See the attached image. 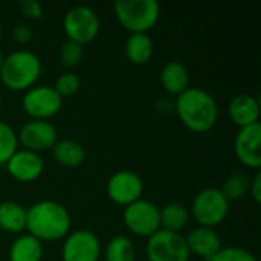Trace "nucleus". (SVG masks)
Segmentation results:
<instances>
[{"label":"nucleus","mask_w":261,"mask_h":261,"mask_svg":"<svg viewBox=\"0 0 261 261\" xmlns=\"http://www.w3.org/2000/svg\"><path fill=\"white\" fill-rule=\"evenodd\" d=\"M70 213L60 202L40 200L28 208L26 232L41 243L63 240L70 232Z\"/></svg>","instance_id":"obj_1"},{"label":"nucleus","mask_w":261,"mask_h":261,"mask_svg":"<svg viewBox=\"0 0 261 261\" xmlns=\"http://www.w3.org/2000/svg\"><path fill=\"white\" fill-rule=\"evenodd\" d=\"M174 112L184 127L193 133L210 132L219 119L216 98L200 87H188L184 93L176 96Z\"/></svg>","instance_id":"obj_2"},{"label":"nucleus","mask_w":261,"mask_h":261,"mask_svg":"<svg viewBox=\"0 0 261 261\" xmlns=\"http://www.w3.org/2000/svg\"><path fill=\"white\" fill-rule=\"evenodd\" d=\"M40 58L31 50H15L5 57L0 80L3 86L14 92H26L34 87L41 75Z\"/></svg>","instance_id":"obj_3"},{"label":"nucleus","mask_w":261,"mask_h":261,"mask_svg":"<svg viewBox=\"0 0 261 261\" xmlns=\"http://www.w3.org/2000/svg\"><path fill=\"white\" fill-rule=\"evenodd\" d=\"M113 11L119 24L130 34H148L161 17L156 0H116Z\"/></svg>","instance_id":"obj_4"},{"label":"nucleus","mask_w":261,"mask_h":261,"mask_svg":"<svg viewBox=\"0 0 261 261\" xmlns=\"http://www.w3.org/2000/svg\"><path fill=\"white\" fill-rule=\"evenodd\" d=\"M190 214L199 226L214 229L226 220L229 202L219 188H205L193 199Z\"/></svg>","instance_id":"obj_5"},{"label":"nucleus","mask_w":261,"mask_h":261,"mask_svg":"<svg viewBox=\"0 0 261 261\" xmlns=\"http://www.w3.org/2000/svg\"><path fill=\"white\" fill-rule=\"evenodd\" d=\"M63 29L69 41L81 46L92 43L101 29V21L95 9L80 5L70 8L63 18Z\"/></svg>","instance_id":"obj_6"},{"label":"nucleus","mask_w":261,"mask_h":261,"mask_svg":"<svg viewBox=\"0 0 261 261\" xmlns=\"http://www.w3.org/2000/svg\"><path fill=\"white\" fill-rule=\"evenodd\" d=\"M122 222L133 236L148 239L161 229L159 208L150 200L139 199L124 208Z\"/></svg>","instance_id":"obj_7"},{"label":"nucleus","mask_w":261,"mask_h":261,"mask_svg":"<svg viewBox=\"0 0 261 261\" xmlns=\"http://www.w3.org/2000/svg\"><path fill=\"white\" fill-rule=\"evenodd\" d=\"M145 257L148 261H190L185 237L177 232L159 229L147 239Z\"/></svg>","instance_id":"obj_8"},{"label":"nucleus","mask_w":261,"mask_h":261,"mask_svg":"<svg viewBox=\"0 0 261 261\" xmlns=\"http://www.w3.org/2000/svg\"><path fill=\"white\" fill-rule=\"evenodd\" d=\"M21 107L31 119L49 121L60 113L63 99L52 86H34L24 92Z\"/></svg>","instance_id":"obj_9"},{"label":"nucleus","mask_w":261,"mask_h":261,"mask_svg":"<svg viewBox=\"0 0 261 261\" xmlns=\"http://www.w3.org/2000/svg\"><path fill=\"white\" fill-rule=\"evenodd\" d=\"M63 240L61 261H99L102 248L98 236L93 231H70Z\"/></svg>","instance_id":"obj_10"},{"label":"nucleus","mask_w":261,"mask_h":261,"mask_svg":"<svg viewBox=\"0 0 261 261\" xmlns=\"http://www.w3.org/2000/svg\"><path fill=\"white\" fill-rule=\"evenodd\" d=\"M106 190L113 203L125 208L127 205L142 199L144 182L138 173L132 170H119L110 176Z\"/></svg>","instance_id":"obj_11"},{"label":"nucleus","mask_w":261,"mask_h":261,"mask_svg":"<svg viewBox=\"0 0 261 261\" xmlns=\"http://www.w3.org/2000/svg\"><path fill=\"white\" fill-rule=\"evenodd\" d=\"M17 138L18 145H21L23 150L40 154L43 151L52 150V147L58 141V132L55 125L49 121L31 119L20 128Z\"/></svg>","instance_id":"obj_12"},{"label":"nucleus","mask_w":261,"mask_h":261,"mask_svg":"<svg viewBox=\"0 0 261 261\" xmlns=\"http://www.w3.org/2000/svg\"><path fill=\"white\" fill-rule=\"evenodd\" d=\"M234 153L242 165L258 171L261 167V124L239 128L234 139Z\"/></svg>","instance_id":"obj_13"},{"label":"nucleus","mask_w":261,"mask_h":261,"mask_svg":"<svg viewBox=\"0 0 261 261\" xmlns=\"http://www.w3.org/2000/svg\"><path fill=\"white\" fill-rule=\"evenodd\" d=\"M8 174L21 184H31L41 177L44 171V162L40 154L18 148L11 159L5 164Z\"/></svg>","instance_id":"obj_14"},{"label":"nucleus","mask_w":261,"mask_h":261,"mask_svg":"<svg viewBox=\"0 0 261 261\" xmlns=\"http://www.w3.org/2000/svg\"><path fill=\"white\" fill-rule=\"evenodd\" d=\"M185 243L190 255H196L206 261L211 260L222 249L220 236L216 232V229L205 228V226L193 228L185 236Z\"/></svg>","instance_id":"obj_15"},{"label":"nucleus","mask_w":261,"mask_h":261,"mask_svg":"<svg viewBox=\"0 0 261 261\" xmlns=\"http://www.w3.org/2000/svg\"><path fill=\"white\" fill-rule=\"evenodd\" d=\"M260 102L254 95L240 93L234 96L228 106V115L234 125L239 128L260 122Z\"/></svg>","instance_id":"obj_16"},{"label":"nucleus","mask_w":261,"mask_h":261,"mask_svg":"<svg viewBox=\"0 0 261 261\" xmlns=\"http://www.w3.org/2000/svg\"><path fill=\"white\" fill-rule=\"evenodd\" d=\"M159 81L168 95L179 96L190 87V70L180 61H170L161 69Z\"/></svg>","instance_id":"obj_17"},{"label":"nucleus","mask_w":261,"mask_h":261,"mask_svg":"<svg viewBox=\"0 0 261 261\" xmlns=\"http://www.w3.org/2000/svg\"><path fill=\"white\" fill-rule=\"evenodd\" d=\"M124 52L132 64H147L154 52V44L148 34H130L124 44Z\"/></svg>","instance_id":"obj_18"},{"label":"nucleus","mask_w":261,"mask_h":261,"mask_svg":"<svg viewBox=\"0 0 261 261\" xmlns=\"http://www.w3.org/2000/svg\"><path fill=\"white\" fill-rule=\"evenodd\" d=\"M26 213L23 205L6 200L0 203V229L9 234H20L26 231Z\"/></svg>","instance_id":"obj_19"},{"label":"nucleus","mask_w":261,"mask_h":261,"mask_svg":"<svg viewBox=\"0 0 261 261\" xmlns=\"http://www.w3.org/2000/svg\"><path fill=\"white\" fill-rule=\"evenodd\" d=\"M43 243L29 234L18 236L9 248V261H41Z\"/></svg>","instance_id":"obj_20"},{"label":"nucleus","mask_w":261,"mask_h":261,"mask_svg":"<svg viewBox=\"0 0 261 261\" xmlns=\"http://www.w3.org/2000/svg\"><path fill=\"white\" fill-rule=\"evenodd\" d=\"M54 159L66 168L80 167L86 159L84 147L73 139H58L57 144L52 147Z\"/></svg>","instance_id":"obj_21"},{"label":"nucleus","mask_w":261,"mask_h":261,"mask_svg":"<svg viewBox=\"0 0 261 261\" xmlns=\"http://www.w3.org/2000/svg\"><path fill=\"white\" fill-rule=\"evenodd\" d=\"M188 220H190V211L184 203L170 202L164 208H159L161 229L180 234V231L188 225Z\"/></svg>","instance_id":"obj_22"},{"label":"nucleus","mask_w":261,"mask_h":261,"mask_svg":"<svg viewBox=\"0 0 261 261\" xmlns=\"http://www.w3.org/2000/svg\"><path fill=\"white\" fill-rule=\"evenodd\" d=\"M104 260L135 261L136 260V248L127 236H115L107 242L104 248Z\"/></svg>","instance_id":"obj_23"},{"label":"nucleus","mask_w":261,"mask_h":261,"mask_svg":"<svg viewBox=\"0 0 261 261\" xmlns=\"http://www.w3.org/2000/svg\"><path fill=\"white\" fill-rule=\"evenodd\" d=\"M249 187H251V176L243 171H236L225 179L223 185L219 190L228 199V202H232L248 196Z\"/></svg>","instance_id":"obj_24"},{"label":"nucleus","mask_w":261,"mask_h":261,"mask_svg":"<svg viewBox=\"0 0 261 261\" xmlns=\"http://www.w3.org/2000/svg\"><path fill=\"white\" fill-rule=\"evenodd\" d=\"M18 150V138L15 130L0 119V165H5Z\"/></svg>","instance_id":"obj_25"},{"label":"nucleus","mask_w":261,"mask_h":261,"mask_svg":"<svg viewBox=\"0 0 261 261\" xmlns=\"http://www.w3.org/2000/svg\"><path fill=\"white\" fill-rule=\"evenodd\" d=\"M52 87L61 96V99H64V98L73 96L80 90L81 80L75 72H64L57 78V81Z\"/></svg>","instance_id":"obj_26"},{"label":"nucleus","mask_w":261,"mask_h":261,"mask_svg":"<svg viewBox=\"0 0 261 261\" xmlns=\"http://www.w3.org/2000/svg\"><path fill=\"white\" fill-rule=\"evenodd\" d=\"M84 58V46L73 43V41H64L60 47V61L66 67H75L78 66Z\"/></svg>","instance_id":"obj_27"},{"label":"nucleus","mask_w":261,"mask_h":261,"mask_svg":"<svg viewBox=\"0 0 261 261\" xmlns=\"http://www.w3.org/2000/svg\"><path fill=\"white\" fill-rule=\"evenodd\" d=\"M210 261H258L257 257L240 246H222V249Z\"/></svg>","instance_id":"obj_28"},{"label":"nucleus","mask_w":261,"mask_h":261,"mask_svg":"<svg viewBox=\"0 0 261 261\" xmlns=\"http://www.w3.org/2000/svg\"><path fill=\"white\" fill-rule=\"evenodd\" d=\"M18 11L28 20H38V18L43 17V8L35 0H21V2H18Z\"/></svg>","instance_id":"obj_29"},{"label":"nucleus","mask_w":261,"mask_h":261,"mask_svg":"<svg viewBox=\"0 0 261 261\" xmlns=\"http://www.w3.org/2000/svg\"><path fill=\"white\" fill-rule=\"evenodd\" d=\"M32 28L26 23H18L12 28V40L18 44H28L32 41Z\"/></svg>","instance_id":"obj_30"},{"label":"nucleus","mask_w":261,"mask_h":261,"mask_svg":"<svg viewBox=\"0 0 261 261\" xmlns=\"http://www.w3.org/2000/svg\"><path fill=\"white\" fill-rule=\"evenodd\" d=\"M249 196L254 199L255 203H261V173L257 171L254 177H251Z\"/></svg>","instance_id":"obj_31"},{"label":"nucleus","mask_w":261,"mask_h":261,"mask_svg":"<svg viewBox=\"0 0 261 261\" xmlns=\"http://www.w3.org/2000/svg\"><path fill=\"white\" fill-rule=\"evenodd\" d=\"M3 60H5V55H3V52L0 50V72H2V66H3Z\"/></svg>","instance_id":"obj_32"},{"label":"nucleus","mask_w":261,"mask_h":261,"mask_svg":"<svg viewBox=\"0 0 261 261\" xmlns=\"http://www.w3.org/2000/svg\"><path fill=\"white\" fill-rule=\"evenodd\" d=\"M2 109H3V96L0 93V112H2Z\"/></svg>","instance_id":"obj_33"},{"label":"nucleus","mask_w":261,"mask_h":261,"mask_svg":"<svg viewBox=\"0 0 261 261\" xmlns=\"http://www.w3.org/2000/svg\"><path fill=\"white\" fill-rule=\"evenodd\" d=\"M2 32H3V29H2V23H0V37H2Z\"/></svg>","instance_id":"obj_34"}]
</instances>
